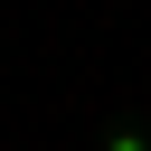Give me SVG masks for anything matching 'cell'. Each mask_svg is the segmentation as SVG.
<instances>
[{
    "mask_svg": "<svg viewBox=\"0 0 151 151\" xmlns=\"http://www.w3.org/2000/svg\"><path fill=\"white\" fill-rule=\"evenodd\" d=\"M104 151H151V142H142V132H132V123H123V132H113V142H104Z\"/></svg>",
    "mask_w": 151,
    "mask_h": 151,
    "instance_id": "cell-1",
    "label": "cell"
}]
</instances>
